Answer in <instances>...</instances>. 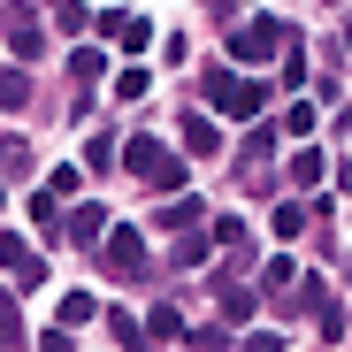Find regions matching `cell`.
Wrapping results in <instances>:
<instances>
[{"mask_svg": "<svg viewBox=\"0 0 352 352\" xmlns=\"http://www.w3.org/2000/svg\"><path fill=\"white\" fill-rule=\"evenodd\" d=\"M199 92H207V107L222 115V123H253V115H268V85L261 77H238L230 62H214L199 77Z\"/></svg>", "mask_w": 352, "mask_h": 352, "instance_id": "cell-1", "label": "cell"}, {"mask_svg": "<svg viewBox=\"0 0 352 352\" xmlns=\"http://www.w3.org/2000/svg\"><path fill=\"white\" fill-rule=\"evenodd\" d=\"M115 153H123V168L138 176V184H153V192H184V161H176L153 131H138V138H123V146H115Z\"/></svg>", "mask_w": 352, "mask_h": 352, "instance_id": "cell-2", "label": "cell"}, {"mask_svg": "<svg viewBox=\"0 0 352 352\" xmlns=\"http://www.w3.org/2000/svg\"><path fill=\"white\" fill-rule=\"evenodd\" d=\"M92 253H100V268H107V276H123V283H138V276H146V238H138V222H107Z\"/></svg>", "mask_w": 352, "mask_h": 352, "instance_id": "cell-3", "label": "cell"}, {"mask_svg": "<svg viewBox=\"0 0 352 352\" xmlns=\"http://www.w3.org/2000/svg\"><path fill=\"white\" fill-rule=\"evenodd\" d=\"M283 38H291V23H276V16H253L245 31H230V62H238V69H253V62H276V54H283Z\"/></svg>", "mask_w": 352, "mask_h": 352, "instance_id": "cell-4", "label": "cell"}, {"mask_svg": "<svg viewBox=\"0 0 352 352\" xmlns=\"http://www.w3.org/2000/svg\"><path fill=\"white\" fill-rule=\"evenodd\" d=\"M0 268H8V276H16L23 291H38V283H46V261H38V253H31V245L16 238V230H0Z\"/></svg>", "mask_w": 352, "mask_h": 352, "instance_id": "cell-5", "label": "cell"}, {"mask_svg": "<svg viewBox=\"0 0 352 352\" xmlns=\"http://www.w3.org/2000/svg\"><path fill=\"white\" fill-rule=\"evenodd\" d=\"M214 307H222V329H245V322L261 314V291H245L238 276H222V283H214Z\"/></svg>", "mask_w": 352, "mask_h": 352, "instance_id": "cell-6", "label": "cell"}, {"mask_svg": "<svg viewBox=\"0 0 352 352\" xmlns=\"http://www.w3.org/2000/svg\"><path fill=\"white\" fill-rule=\"evenodd\" d=\"M100 31L123 46V54H146V46H153V23H146V16H123V8H115V16H100Z\"/></svg>", "mask_w": 352, "mask_h": 352, "instance_id": "cell-7", "label": "cell"}, {"mask_svg": "<svg viewBox=\"0 0 352 352\" xmlns=\"http://www.w3.org/2000/svg\"><path fill=\"white\" fill-rule=\"evenodd\" d=\"M268 230H276L283 245H291V238H307V230H314V214H307V199H276V214H268Z\"/></svg>", "mask_w": 352, "mask_h": 352, "instance_id": "cell-8", "label": "cell"}, {"mask_svg": "<svg viewBox=\"0 0 352 352\" xmlns=\"http://www.w3.org/2000/svg\"><path fill=\"white\" fill-rule=\"evenodd\" d=\"M322 168H329V153L299 138V153H291V184H299V192H314V184H322Z\"/></svg>", "mask_w": 352, "mask_h": 352, "instance_id": "cell-9", "label": "cell"}, {"mask_svg": "<svg viewBox=\"0 0 352 352\" xmlns=\"http://www.w3.org/2000/svg\"><path fill=\"white\" fill-rule=\"evenodd\" d=\"M100 230H107V207H77V214H62V238H77V245H100Z\"/></svg>", "mask_w": 352, "mask_h": 352, "instance_id": "cell-10", "label": "cell"}, {"mask_svg": "<svg viewBox=\"0 0 352 352\" xmlns=\"http://www.w3.org/2000/svg\"><path fill=\"white\" fill-rule=\"evenodd\" d=\"M176 131H184V153H199V161H207V153H222V131L207 123V115H184Z\"/></svg>", "mask_w": 352, "mask_h": 352, "instance_id": "cell-11", "label": "cell"}, {"mask_svg": "<svg viewBox=\"0 0 352 352\" xmlns=\"http://www.w3.org/2000/svg\"><path fill=\"white\" fill-rule=\"evenodd\" d=\"M276 138H283V131L268 123V115H253V123H245V168H261V161L276 153Z\"/></svg>", "mask_w": 352, "mask_h": 352, "instance_id": "cell-12", "label": "cell"}, {"mask_svg": "<svg viewBox=\"0 0 352 352\" xmlns=\"http://www.w3.org/2000/svg\"><path fill=\"white\" fill-rule=\"evenodd\" d=\"M146 337H153V344H184V314H176V307L161 299V307L146 314Z\"/></svg>", "mask_w": 352, "mask_h": 352, "instance_id": "cell-13", "label": "cell"}, {"mask_svg": "<svg viewBox=\"0 0 352 352\" xmlns=\"http://www.w3.org/2000/svg\"><path fill=\"white\" fill-rule=\"evenodd\" d=\"M0 16H8V46H16V54H23V62H31V54H38V46H46V38H38V23H31V16H23V8H0Z\"/></svg>", "mask_w": 352, "mask_h": 352, "instance_id": "cell-14", "label": "cell"}, {"mask_svg": "<svg viewBox=\"0 0 352 352\" xmlns=\"http://www.w3.org/2000/svg\"><path fill=\"white\" fill-rule=\"evenodd\" d=\"M168 261H176V268H199V261H207V238H199V222H192V230H176Z\"/></svg>", "mask_w": 352, "mask_h": 352, "instance_id": "cell-15", "label": "cell"}, {"mask_svg": "<svg viewBox=\"0 0 352 352\" xmlns=\"http://www.w3.org/2000/svg\"><path fill=\"white\" fill-rule=\"evenodd\" d=\"M69 77H77V85H100V77H107V54H100V46H77V54H69Z\"/></svg>", "mask_w": 352, "mask_h": 352, "instance_id": "cell-16", "label": "cell"}, {"mask_svg": "<svg viewBox=\"0 0 352 352\" xmlns=\"http://www.w3.org/2000/svg\"><path fill=\"white\" fill-rule=\"evenodd\" d=\"M199 222V199L192 192H168V207H161V230H192Z\"/></svg>", "mask_w": 352, "mask_h": 352, "instance_id": "cell-17", "label": "cell"}, {"mask_svg": "<svg viewBox=\"0 0 352 352\" xmlns=\"http://www.w3.org/2000/svg\"><path fill=\"white\" fill-rule=\"evenodd\" d=\"M107 337L123 344V352H146V322L138 314H107Z\"/></svg>", "mask_w": 352, "mask_h": 352, "instance_id": "cell-18", "label": "cell"}, {"mask_svg": "<svg viewBox=\"0 0 352 352\" xmlns=\"http://www.w3.org/2000/svg\"><path fill=\"white\" fill-rule=\"evenodd\" d=\"M31 222L46 230V245H54V238H62V199H54V192H38V199H31Z\"/></svg>", "mask_w": 352, "mask_h": 352, "instance_id": "cell-19", "label": "cell"}, {"mask_svg": "<svg viewBox=\"0 0 352 352\" xmlns=\"http://www.w3.org/2000/svg\"><path fill=\"white\" fill-rule=\"evenodd\" d=\"M100 314V299H92V291H69V299H62V329H85Z\"/></svg>", "mask_w": 352, "mask_h": 352, "instance_id": "cell-20", "label": "cell"}, {"mask_svg": "<svg viewBox=\"0 0 352 352\" xmlns=\"http://www.w3.org/2000/svg\"><path fill=\"white\" fill-rule=\"evenodd\" d=\"M276 62H283V85H291V92H299V85H307V54H299V31H291V38H283V54H276Z\"/></svg>", "mask_w": 352, "mask_h": 352, "instance_id": "cell-21", "label": "cell"}, {"mask_svg": "<svg viewBox=\"0 0 352 352\" xmlns=\"http://www.w3.org/2000/svg\"><path fill=\"white\" fill-rule=\"evenodd\" d=\"M276 131H283V138H314V100H291V115H283Z\"/></svg>", "mask_w": 352, "mask_h": 352, "instance_id": "cell-22", "label": "cell"}, {"mask_svg": "<svg viewBox=\"0 0 352 352\" xmlns=\"http://www.w3.org/2000/svg\"><path fill=\"white\" fill-rule=\"evenodd\" d=\"M0 344H8V352L23 344V314H16V291H0Z\"/></svg>", "mask_w": 352, "mask_h": 352, "instance_id": "cell-23", "label": "cell"}, {"mask_svg": "<svg viewBox=\"0 0 352 352\" xmlns=\"http://www.w3.org/2000/svg\"><path fill=\"white\" fill-rule=\"evenodd\" d=\"M0 107H31V77L23 69H0Z\"/></svg>", "mask_w": 352, "mask_h": 352, "instance_id": "cell-24", "label": "cell"}, {"mask_svg": "<svg viewBox=\"0 0 352 352\" xmlns=\"http://www.w3.org/2000/svg\"><path fill=\"white\" fill-rule=\"evenodd\" d=\"M115 146H123V138H115V131H92V146H85V168H100V176H107V161H115Z\"/></svg>", "mask_w": 352, "mask_h": 352, "instance_id": "cell-25", "label": "cell"}, {"mask_svg": "<svg viewBox=\"0 0 352 352\" xmlns=\"http://www.w3.org/2000/svg\"><path fill=\"white\" fill-rule=\"evenodd\" d=\"M31 168V146L23 138H0V176H23Z\"/></svg>", "mask_w": 352, "mask_h": 352, "instance_id": "cell-26", "label": "cell"}, {"mask_svg": "<svg viewBox=\"0 0 352 352\" xmlns=\"http://www.w3.org/2000/svg\"><path fill=\"white\" fill-rule=\"evenodd\" d=\"M192 352H230V329H184Z\"/></svg>", "mask_w": 352, "mask_h": 352, "instance_id": "cell-27", "label": "cell"}, {"mask_svg": "<svg viewBox=\"0 0 352 352\" xmlns=\"http://www.w3.org/2000/svg\"><path fill=\"white\" fill-rule=\"evenodd\" d=\"M230 352H283V337H276V329H253V337H238Z\"/></svg>", "mask_w": 352, "mask_h": 352, "instance_id": "cell-28", "label": "cell"}, {"mask_svg": "<svg viewBox=\"0 0 352 352\" xmlns=\"http://www.w3.org/2000/svg\"><path fill=\"white\" fill-rule=\"evenodd\" d=\"M54 23H62V31H85V23H92V16H85V8H77V0H54Z\"/></svg>", "mask_w": 352, "mask_h": 352, "instance_id": "cell-29", "label": "cell"}, {"mask_svg": "<svg viewBox=\"0 0 352 352\" xmlns=\"http://www.w3.org/2000/svg\"><path fill=\"white\" fill-rule=\"evenodd\" d=\"M115 100H146V69H123V77H115Z\"/></svg>", "mask_w": 352, "mask_h": 352, "instance_id": "cell-30", "label": "cell"}, {"mask_svg": "<svg viewBox=\"0 0 352 352\" xmlns=\"http://www.w3.org/2000/svg\"><path fill=\"white\" fill-rule=\"evenodd\" d=\"M38 352H77V344H69V329H46V337H38Z\"/></svg>", "mask_w": 352, "mask_h": 352, "instance_id": "cell-31", "label": "cell"}, {"mask_svg": "<svg viewBox=\"0 0 352 352\" xmlns=\"http://www.w3.org/2000/svg\"><path fill=\"white\" fill-rule=\"evenodd\" d=\"M329 8H337V0H329Z\"/></svg>", "mask_w": 352, "mask_h": 352, "instance_id": "cell-32", "label": "cell"}, {"mask_svg": "<svg viewBox=\"0 0 352 352\" xmlns=\"http://www.w3.org/2000/svg\"><path fill=\"white\" fill-rule=\"evenodd\" d=\"M0 352H8V344H0Z\"/></svg>", "mask_w": 352, "mask_h": 352, "instance_id": "cell-33", "label": "cell"}, {"mask_svg": "<svg viewBox=\"0 0 352 352\" xmlns=\"http://www.w3.org/2000/svg\"><path fill=\"white\" fill-rule=\"evenodd\" d=\"M0 199H8V192H0Z\"/></svg>", "mask_w": 352, "mask_h": 352, "instance_id": "cell-34", "label": "cell"}]
</instances>
